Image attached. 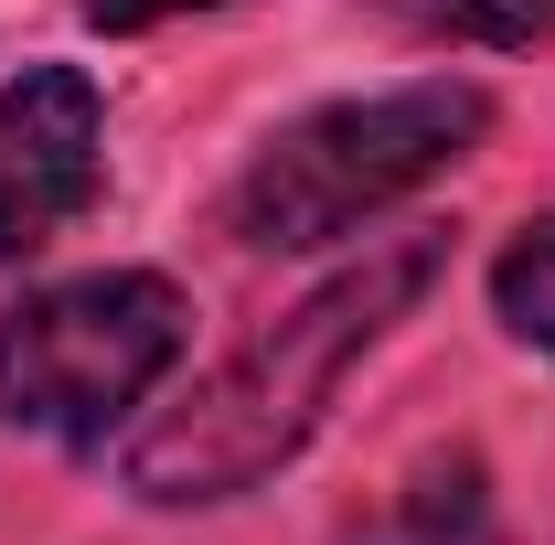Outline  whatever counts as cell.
<instances>
[{
	"label": "cell",
	"mask_w": 555,
	"mask_h": 545,
	"mask_svg": "<svg viewBox=\"0 0 555 545\" xmlns=\"http://www.w3.org/2000/svg\"><path fill=\"white\" fill-rule=\"evenodd\" d=\"M427 278H438V236H385L352 268H332L288 321H268L257 342H235L182 407H160L139 428L129 460H118L129 492L139 503H224V492H257L321 428L343 364L374 353V332L406 310Z\"/></svg>",
	"instance_id": "1"
},
{
	"label": "cell",
	"mask_w": 555,
	"mask_h": 545,
	"mask_svg": "<svg viewBox=\"0 0 555 545\" xmlns=\"http://www.w3.org/2000/svg\"><path fill=\"white\" fill-rule=\"evenodd\" d=\"M481 129H491V97L460 86V75L310 107L299 129H278L268 150L246 161L224 225H235L246 246H332L363 214H385V204H406L416 182H438Z\"/></svg>",
	"instance_id": "2"
},
{
	"label": "cell",
	"mask_w": 555,
	"mask_h": 545,
	"mask_svg": "<svg viewBox=\"0 0 555 545\" xmlns=\"http://www.w3.org/2000/svg\"><path fill=\"white\" fill-rule=\"evenodd\" d=\"M193 310L150 268L54 278L0 310V417L33 439H107L118 417L182 364Z\"/></svg>",
	"instance_id": "3"
},
{
	"label": "cell",
	"mask_w": 555,
	"mask_h": 545,
	"mask_svg": "<svg viewBox=\"0 0 555 545\" xmlns=\"http://www.w3.org/2000/svg\"><path fill=\"white\" fill-rule=\"evenodd\" d=\"M107 172V107L75 65H33L0 97V268L54 246L75 214L96 204Z\"/></svg>",
	"instance_id": "4"
},
{
	"label": "cell",
	"mask_w": 555,
	"mask_h": 545,
	"mask_svg": "<svg viewBox=\"0 0 555 545\" xmlns=\"http://www.w3.org/2000/svg\"><path fill=\"white\" fill-rule=\"evenodd\" d=\"M491 310L534 342V353H555V214L524 225V236L491 257Z\"/></svg>",
	"instance_id": "5"
},
{
	"label": "cell",
	"mask_w": 555,
	"mask_h": 545,
	"mask_svg": "<svg viewBox=\"0 0 555 545\" xmlns=\"http://www.w3.org/2000/svg\"><path fill=\"white\" fill-rule=\"evenodd\" d=\"M438 33H460V43H534L555 22V0H416Z\"/></svg>",
	"instance_id": "6"
},
{
	"label": "cell",
	"mask_w": 555,
	"mask_h": 545,
	"mask_svg": "<svg viewBox=\"0 0 555 545\" xmlns=\"http://www.w3.org/2000/svg\"><path fill=\"white\" fill-rule=\"evenodd\" d=\"M182 11H214V0H86L96 33H150V22H182Z\"/></svg>",
	"instance_id": "7"
}]
</instances>
